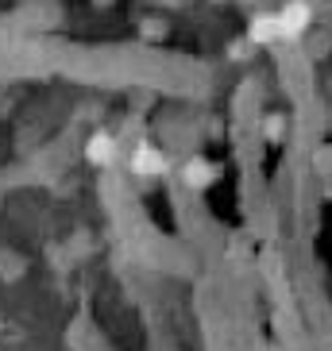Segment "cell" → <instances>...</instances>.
<instances>
[{
    "label": "cell",
    "instance_id": "6da1fadb",
    "mask_svg": "<svg viewBox=\"0 0 332 351\" xmlns=\"http://www.w3.org/2000/svg\"><path fill=\"white\" fill-rule=\"evenodd\" d=\"M85 155H89V162H93V166L116 162V139H112V135H104V132H97L93 139L85 143Z\"/></svg>",
    "mask_w": 332,
    "mask_h": 351
},
{
    "label": "cell",
    "instance_id": "7a4b0ae2",
    "mask_svg": "<svg viewBox=\"0 0 332 351\" xmlns=\"http://www.w3.org/2000/svg\"><path fill=\"white\" fill-rule=\"evenodd\" d=\"M132 170L135 174H158V170H166V158L155 147H139V155L132 158Z\"/></svg>",
    "mask_w": 332,
    "mask_h": 351
},
{
    "label": "cell",
    "instance_id": "3957f363",
    "mask_svg": "<svg viewBox=\"0 0 332 351\" xmlns=\"http://www.w3.org/2000/svg\"><path fill=\"white\" fill-rule=\"evenodd\" d=\"M278 20V32L282 35H298L301 27H305V20H309V12L301 8V4H294V8H286L282 16H274Z\"/></svg>",
    "mask_w": 332,
    "mask_h": 351
},
{
    "label": "cell",
    "instance_id": "277c9868",
    "mask_svg": "<svg viewBox=\"0 0 332 351\" xmlns=\"http://www.w3.org/2000/svg\"><path fill=\"white\" fill-rule=\"evenodd\" d=\"M213 178H217V166H209V162H189L186 166L189 186H205V182H213Z\"/></svg>",
    "mask_w": 332,
    "mask_h": 351
},
{
    "label": "cell",
    "instance_id": "5b68a950",
    "mask_svg": "<svg viewBox=\"0 0 332 351\" xmlns=\"http://www.w3.org/2000/svg\"><path fill=\"white\" fill-rule=\"evenodd\" d=\"M274 35H282L278 32V20H255V39H274Z\"/></svg>",
    "mask_w": 332,
    "mask_h": 351
},
{
    "label": "cell",
    "instance_id": "8992f818",
    "mask_svg": "<svg viewBox=\"0 0 332 351\" xmlns=\"http://www.w3.org/2000/svg\"><path fill=\"white\" fill-rule=\"evenodd\" d=\"M267 132H270V135L282 132V120H278V116H270V120H267Z\"/></svg>",
    "mask_w": 332,
    "mask_h": 351
}]
</instances>
